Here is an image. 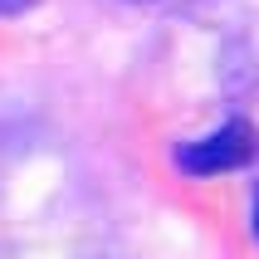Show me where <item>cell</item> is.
<instances>
[{"label":"cell","instance_id":"3957f363","mask_svg":"<svg viewBox=\"0 0 259 259\" xmlns=\"http://www.w3.org/2000/svg\"><path fill=\"white\" fill-rule=\"evenodd\" d=\"M249 225H254V240H259V191H254V210H249Z\"/></svg>","mask_w":259,"mask_h":259},{"label":"cell","instance_id":"7a4b0ae2","mask_svg":"<svg viewBox=\"0 0 259 259\" xmlns=\"http://www.w3.org/2000/svg\"><path fill=\"white\" fill-rule=\"evenodd\" d=\"M39 0H0V15H25V10H34Z\"/></svg>","mask_w":259,"mask_h":259},{"label":"cell","instance_id":"6da1fadb","mask_svg":"<svg viewBox=\"0 0 259 259\" xmlns=\"http://www.w3.org/2000/svg\"><path fill=\"white\" fill-rule=\"evenodd\" d=\"M249 157H254V127H249L245 117H230V122H220L215 132H205V137H191V142L176 147V166H181L186 176L240 171Z\"/></svg>","mask_w":259,"mask_h":259}]
</instances>
